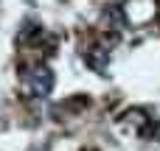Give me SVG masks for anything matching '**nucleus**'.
Segmentation results:
<instances>
[{
	"label": "nucleus",
	"instance_id": "nucleus-1",
	"mask_svg": "<svg viewBox=\"0 0 160 151\" xmlns=\"http://www.w3.org/2000/svg\"><path fill=\"white\" fill-rule=\"evenodd\" d=\"M20 87L28 98H48L53 90V73L48 64H31L28 70H22Z\"/></svg>",
	"mask_w": 160,
	"mask_h": 151
},
{
	"label": "nucleus",
	"instance_id": "nucleus-2",
	"mask_svg": "<svg viewBox=\"0 0 160 151\" xmlns=\"http://www.w3.org/2000/svg\"><path fill=\"white\" fill-rule=\"evenodd\" d=\"M87 64L93 67V70H98V73H104V67H107V59H110V53H104L101 48H96V50H90L87 56Z\"/></svg>",
	"mask_w": 160,
	"mask_h": 151
}]
</instances>
